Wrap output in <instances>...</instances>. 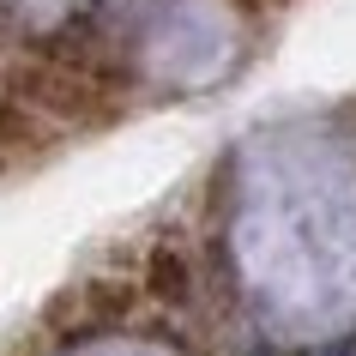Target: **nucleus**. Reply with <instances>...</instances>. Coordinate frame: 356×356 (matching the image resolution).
Wrapping results in <instances>:
<instances>
[{
    "instance_id": "obj_1",
    "label": "nucleus",
    "mask_w": 356,
    "mask_h": 356,
    "mask_svg": "<svg viewBox=\"0 0 356 356\" xmlns=\"http://www.w3.org/2000/svg\"><path fill=\"white\" fill-rule=\"evenodd\" d=\"M145 284H151V296H157V302H188V260H181L175 248H151Z\"/></svg>"
}]
</instances>
